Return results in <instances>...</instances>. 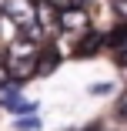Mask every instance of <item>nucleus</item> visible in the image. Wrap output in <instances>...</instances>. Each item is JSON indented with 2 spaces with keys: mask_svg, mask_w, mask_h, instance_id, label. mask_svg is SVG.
Masks as SVG:
<instances>
[{
  "mask_svg": "<svg viewBox=\"0 0 127 131\" xmlns=\"http://www.w3.org/2000/svg\"><path fill=\"white\" fill-rule=\"evenodd\" d=\"M117 111L127 118V91H124V94H120V101H117Z\"/></svg>",
  "mask_w": 127,
  "mask_h": 131,
  "instance_id": "1a4fd4ad",
  "label": "nucleus"
},
{
  "mask_svg": "<svg viewBox=\"0 0 127 131\" xmlns=\"http://www.w3.org/2000/svg\"><path fill=\"white\" fill-rule=\"evenodd\" d=\"M4 84H10V74H7V64H4V57H0V88Z\"/></svg>",
  "mask_w": 127,
  "mask_h": 131,
  "instance_id": "0eeeda50",
  "label": "nucleus"
},
{
  "mask_svg": "<svg viewBox=\"0 0 127 131\" xmlns=\"http://www.w3.org/2000/svg\"><path fill=\"white\" fill-rule=\"evenodd\" d=\"M60 27L67 30V34H87L90 30V17H87V10L84 7H64L60 10Z\"/></svg>",
  "mask_w": 127,
  "mask_h": 131,
  "instance_id": "7ed1b4c3",
  "label": "nucleus"
},
{
  "mask_svg": "<svg viewBox=\"0 0 127 131\" xmlns=\"http://www.w3.org/2000/svg\"><path fill=\"white\" fill-rule=\"evenodd\" d=\"M97 47H100V37L87 30L84 40H80V47H77V54H80V57H94V54H97Z\"/></svg>",
  "mask_w": 127,
  "mask_h": 131,
  "instance_id": "20e7f679",
  "label": "nucleus"
},
{
  "mask_svg": "<svg viewBox=\"0 0 127 131\" xmlns=\"http://www.w3.org/2000/svg\"><path fill=\"white\" fill-rule=\"evenodd\" d=\"M54 64H57V54H54V50H40V54H37V71L40 74L54 71Z\"/></svg>",
  "mask_w": 127,
  "mask_h": 131,
  "instance_id": "39448f33",
  "label": "nucleus"
},
{
  "mask_svg": "<svg viewBox=\"0 0 127 131\" xmlns=\"http://www.w3.org/2000/svg\"><path fill=\"white\" fill-rule=\"evenodd\" d=\"M47 4H54L57 10H64V7H74V4H77V0H47Z\"/></svg>",
  "mask_w": 127,
  "mask_h": 131,
  "instance_id": "6e6552de",
  "label": "nucleus"
},
{
  "mask_svg": "<svg viewBox=\"0 0 127 131\" xmlns=\"http://www.w3.org/2000/svg\"><path fill=\"white\" fill-rule=\"evenodd\" d=\"M4 14L23 30V37H30V40L44 37L40 24H37V0H4Z\"/></svg>",
  "mask_w": 127,
  "mask_h": 131,
  "instance_id": "f03ea898",
  "label": "nucleus"
},
{
  "mask_svg": "<svg viewBox=\"0 0 127 131\" xmlns=\"http://www.w3.org/2000/svg\"><path fill=\"white\" fill-rule=\"evenodd\" d=\"M37 54H40V47L30 37H20V40H13L7 47L4 64H7V74H10L13 84H23L30 74H37Z\"/></svg>",
  "mask_w": 127,
  "mask_h": 131,
  "instance_id": "f257e3e1",
  "label": "nucleus"
},
{
  "mask_svg": "<svg viewBox=\"0 0 127 131\" xmlns=\"http://www.w3.org/2000/svg\"><path fill=\"white\" fill-rule=\"evenodd\" d=\"M110 7H114V14L120 20H127V0H110Z\"/></svg>",
  "mask_w": 127,
  "mask_h": 131,
  "instance_id": "423d86ee",
  "label": "nucleus"
}]
</instances>
